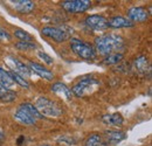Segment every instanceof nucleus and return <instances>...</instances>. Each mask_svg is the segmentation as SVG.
Here are the masks:
<instances>
[{
  "mask_svg": "<svg viewBox=\"0 0 152 146\" xmlns=\"http://www.w3.org/2000/svg\"><path fill=\"white\" fill-rule=\"evenodd\" d=\"M128 18L131 22H144L149 18V12L142 6H133L128 9Z\"/></svg>",
  "mask_w": 152,
  "mask_h": 146,
  "instance_id": "9",
  "label": "nucleus"
},
{
  "mask_svg": "<svg viewBox=\"0 0 152 146\" xmlns=\"http://www.w3.org/2000/svg\"><path fill=\"white\" fill-rule=\"evenodd\" d=\"M35 108L38 111L45 117H60L62 115V109L57 105L56 103L45 96L39 97L35 102Z\"/></svg>",
  "mask_w": 152,
  "mask_h": 146,
  "instance_id": "2",
  "label": "nucleus"
},
{
  "mask_svg": "<svg viewBox=\"0 0 152 146\" xmlns=\"http://www.w3.org/2000/svg\"><path fill=\"white\" fill-rule=\"evenodd\" d=\"M98 85H99V82L96 78H94V77H84V78L80 80L73 87V89H70V90L73 92V96L83 97V96H88V95L96 91Z\"/></svg>",
  "mask_w": 152,
  "mask_h": 146,
  "instance_id": "3",
  "label": "nucleus"
},
{
  "mask_svg": "<svg viewBox=\"0 0 152 146\" xmlns=\"http://www.w3.org/2000/svg\"><path fill=\"white\" fill-rule=\"evenodd\" d=\"M50 90L54 92V93H56L57 96H60V97H62V98H64L67 101H70L73 98V92H72V90L64 83H62V82H55L50 87Z\"/></svg>",
  "mask_w": 152,
  "mask_h": 146,
  "instance_id": "12",
  "label": "nucleus"
},
{
  "mask_svg": "<svg viewBox=\"0 0 152 146\" xmlns=\"http://www.w3.org/2000/svg\"><path fill=\"white\" fill-rule=\"evenodd\" d=\"M41 146H49V145H41Z\"/></svg>",
  "mask_w": 152,
  "mask_h": 146,
  "instance_id": "29",
  "label": "nucleus"
},
{
  "mask_svg": "<svg viewBox=\"0 0 152 146\" xmlns=\"http://www.w3.org/2000/svg\"><path fill=\"white\" fill-rule=\"evenodd\" d=\"M12 40V35L10 34L8 31H6L4 27L0 26V41L2 42H10Z\"/></svg>",
  "mask_w": 152,
  "mask_h": 146,
  "instance_id": "26",
  "label": "nucleus"
},
{
  "mask_svg": "<svg viewBox=\"0 0 152 146\" xmlns=\"http://www.w3.org/2000/svg\"><path fill=\"white\" fill-rule=\"evenodd\" d=\"M14 35L18 40L25 41V42H33V40H34V37L32 36L29 33H27V32H25L23 29H20V28L14 31Z\"/></svg>",
  "mask_w": 152,
  "mask_h": 146,
  "instance_id": "23",
  "label": "nucleus"
},
{
  "mask_svg": "<svg viewBox=\"0 0 152 146\" xmlns=\"http://www.w3.org/2000/svg\"><path fill=\"white\" fill-rule=\"evenodd\" d=\"M26 66L28 67V69L31 72L38 74L40 77H42V78H45L47 81H52L54 78V74L52 73L50 70H48L47 68H45L43 66L37 63V62H28Z\"/></svg>",
  "mask_w": 152,
  "mask_h": 146,
  "instance_id": "10",
  "label": "nucleus"
},
{
  "mask_svg": "<svg viewBox=\"0 0 152 146\" xmlns=\"http://www.w3.org/2000/svg\"><path fill=\"white\" fill-rule=\"evenodd\" d=\"M13 87H15V83L13 82V80L10 75V72H7L0 67V88L12 89Z\"/></svg>",
  "mask_w": 152,
  "mask_h": 146,
  "instance_id": "18",
  "label": "nucleus"
},
{
  "mask_svg": "<svg viewBox=\"0 0 152 146\" xmlns=\"http://www.w3.org/2000/svg\"><path fill=\"white\" fill-rule=\"evenodd\" d=\"M10 75H11V77H12V80H13V82H14L15 84H18V85L22 87V88L29 89L31 84H29V82H28L26 78H23L22 76H20V75H18V74L13 73V72H10Z\"/></svg>",
  "mask_w": 152,
  "mask_h": 146,
  "instance_id": "22",
  "label": "nucleus"
},
{
  "mask_svg": "<svg viewBox=\"0 0 152 146\" xmlns=\"http://www.w3.org/2000/svg\"><path fill=\"white\" fill-rule=\"evenodd\" d=\"M19 108H21L22 110H25L27 113H29L32 117H34L35 119H41V118H43V116L38 111V109L35 108V105L34 104H32V103H22V104H20Z\"/></svg>",
  "mask_w": 152,
  "mask_h": 146,
  "instance_id": "20",
  "label": "nucleus"
},
{
  "mask_svg": "<svg viewBox=\"0 0 152 146\" xmlns=\"http://www.w3.org/2000/svg\"><path fill=\"white\" fill-rule=\"evenodd\" d=\"M122 58H123L122 53H114V54L108 55V56L103 60V63H105V64H116V63H118Z\"/></svg>",
  "mask_w": 152,
  "mask_h": 146,
  "instance_id": "24",
  "label": "nucleus"
},
{
  "mask_svg": "<svg viewBox=\"0 0 152 146\" xmlns=\"http://www.w3.org/2000/svg\"><path fill=\"white\" fill-rule=\"evenodd\" d=\"M91 6L90 0H66L61 2V7L68 13H83Z\"/></svg>",
  "mask_w": 152,
  "mask_h": 146,
  "instance_id": "7",
  "label": "nucleus"
},
{
  "mask_svg": "<svg viewBox=\"0 0 152 146\" xmlns=\"http://www.w3.org/2000/svg\"><path fill=\"white\" fill-rule=\"evenodd\" d=\"M5 62H6V64L11 68V72L18 74V75L22 76V77L26 78V80H27L28 77H31L32 72L28 69V67H27L23 62H21L19 58H17L15 56H13V55H7V56H5Z\"/></svg>",
  "mask_w": 152,
  "mask_h": 146,
  "instance_id": "6",
  "label": "nucleus"
},
{
  "mask_svg": "<svg viewBox=\"0 0 152 146\" xmlns=\"http://www.w3.org/2000/svg\"><path fill=\"white\" fill-rule=\"evenodd\" d=\"M15 48L19 50H31V49H35L37 45L34 42H25V41H19L15 43Z\"/></svg>",
  "mask_w": 152,
  "mask_h": 146,
  "instance_id": "25",
  "label": "nucleus"
},
{
  "mask_svg": "<svg viewBox=\"0 0 152 146\" xmlns=\"http://www.w3.org/2000/svg\"><path fill=\"white\" fill-rule=\"evenodd\" d=\"M102 122L107 125H110V126H122L123 125V117L121 113H108V115H104L102 117Z\"/></svg>",
  "mask_w": 152,
  "mask_h": 146,
  "instance_id": "15",
  "label": "nucleus"
},
{
  "mask_svg": "<svg viewBox=\"0 0 152 146\" xmlns=\"http://www.w3.org/2000/svg\"><path fill=\"white\" fill-rule=\"evenodd\" d=\"M73 33H74V29L73 28L64 27V26H62V27L47 26V27H43L41 29V34L43 36L50 37L55 42H63V41L68 40Z\"/></svg>",
  "mask_w": 152,
  "mask_h": 146,
  "instance_id": "5",
  "label": "nucleus"
},
{
  "mask_svg": "<svg viewBox=\"0 0 152 146\" xmlns=\"http://www.w3.org/2000/svg\"><path fill=\"white\" fill-rule=\"evenodd\" d=\"M5 140V132L4 130L0 128V144H2V142Z\"/></svg>",
  "mask_w": 152,
  "mask_h": 146,
  "instance_id": "28",
  "label": "nucleus"
},
{
  "mask_svg": "<svg viewBox=\"0 0 152 146\" xmlns=\"http://www.w3.org/2000/svg\"><path fill=\"white\" fill-rule=\"evenodd\" d=\"M95 50L96 54L108 56L114 53H121L125 48V42L123 37L118 34L110 33V34H104L95 39Z\"/></svg>",
  "mask_w": 152,
  "mask_h": 146,
  "instance_id": "1",
  "label": "nucleus"
},
{
  "mask_svg": "<svg viewBox=\"0 0 152 146\" xmlns=\"http://www.w3.org/2000/svg\"><path fill=\"white\" fill-rule=\"evenodd\" d=\"M14 118L21 123L23 125H34L35 124V118L32 117L29 113H27L25 110H22L21 108H18V110L14 112Z\"/></svg>",
  "mask_w": 152,
  "mask_h": 146,
  "instance_id": "14",
  "label": "nucleus"
},
{
  "mask_svg": "<svg viewBox=\"0 0 152 146\" xmlns=\"http://www.w3.org/2000/svg\"><path fill=\"white\" fill-rule=\"evenodd\" d=\"M38 56L42 60V61H45L47 64H52V63L54 62L53 57H52V56H49L48 54H46L45 52H38Z\"/></svg>",
  "mask_w": 152,
  "mask_h": 146,
  "instance_id": "27",
  "label": "nucleus"
},
{
  "mask_svg": "<svg viewBox=\"0 0 152 146\" xmlns=\"http://www.w3.org/2000/svg\"><path fill=\"white\" fill-rule=\"evenodd\" d=\"M17 98V92L13 91L12 89H6V88H0V99L2 102H13Z\"/></svg>",
  "mask_w": 152,
  "mask_h": 146,
  "instance_id": "21",
  "label": "nucleus"
},
{
  "mask_svg": "<svg viewBox=\"0 0 152 146\" xmlns=\"http://www.w3.org/2000/svg\"><path fill=\"white\" fill-rule=\"evenodd\" d=\"M104 138H105V143H111V144H117L122 140H124L126 138V134L122 131H105L104 132Z\"/></svg>",
  "mask_w": 152,
  "mask_h": 146,
  "instance_id": "17",
  "label": "nucleus"
},
{
  "mask_svg": "<svg viewBox=\"0 0 152 146\" xmlns=\"http://www.w3.org/2000/svg\"><path fill=\"white\" fill-rule=\"evenodd\" d=\"M10 4L14 7V9H17L19 13L22 14H27L31 13L34 8H35V4L31 0H12L10 1Z\"/></svg>",
  "mask_w": 152,
  "mask_h": 146,
  "instance_id": "11",
  "label": "nucleus"
},
{
  "mask_svg": "<svg viewBox=\"0 0 152 146\" xmlns=\"http://www.w3.org/2000/svg\"><path fill=\"white\" fill-rule=\"evenodd\" d=\"M107 143L104 142L103 136H101L99 133H94L91 136H89L86 142H84V146H105Z\"/></svg>",
  "mask_w": 152,
  "mask_h": 146,
  "instance_id": "19",
  "label": "nucleus"
},
{
  "mask_svg": "<svg viewBox=\"0 0 152 146\" xmlns=\"http://www.w3.org/2000/svg\"><path fill=\"white\" fill-rule=\"evenodd\" d=\"M133 22H131L129 19L124 18V17H113L110 20H108V27L110 28H126V27H133Z\"/></svg>",
  "mask_w": 152,
  "mask_h": 146,
  "instance_id": "13",
  "label": "nucleus"
},
{
  "mask_svg": "<svg viewBox=\"0 0 152 146\" xmlns=\"http://www.w3.org/2000/svg\"><path fill=\"white\" fill-rule=\"evenodd\" d=\"M86 25L90 29H93L94 32H104L109 28L108 27V20L103 15H98V14L89 15L86 19Z\"/></svg>",
  "mask_w": 152,
  "mask_h": 146,
  "instance_id": "8",
  "label": "nucleus"
},
{
  "mask_svg": "<svg viewBox=\"0 0 152 146\" xmlns=\"http://www.w3.org/2000/svg\"><path fill=\"white\" fill-rule=\"evenodd\" d=\"M133 68L137 70V73L145 74L148 70H150V64H149V58L144 55H140L134 58L133 61Z\"/></svg>",
  "mask_w": 152,
  "mask_h": 146,
  "instance_id": "16",
  "label": "nucleus"
},
{
  "mask_svg": "<svg viewBox=\"0 0 152 146\" xmlns=\"http://www.w3.org/2000/svg\"><path fill=\"white\" fill-rule=\"evenodd\" d=\"M70 48L73 53H75L78 57L83 60H94L96 57V50L93 45L84 42L80 39H72Z\"/></svg>",
  "mask_w": 152,
  "mask_h": 146,
  "instance_id": "4",
  "label": "nucleus"
}]
</instances>
